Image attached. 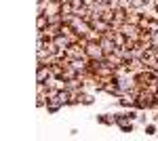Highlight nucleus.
<instances>
[{"label":"nucleus","instance_id":"obj_1","mask_svg":"<svg viewBox=\"0 0 158 141\" xmlns=\"http://www.w3.org/2000/svg\"><path fill=\"white\" fill-rule=\"evenodd\" d=\"M154 99H156V95H152L150 91L141 89V93L137 95V110H152Z\"/></svg>","mask_w":158,"mask_h":141},{"label":"nucleus","instance_id":"obj_2","mask_svg":"<svg viewBox=\"0 0 158 141\" xmlns=\"http://www.w3.org/2000/svg\"><path fill=\"white\" fill-rule=\"evenodd\" d=\"M133 80L137 84H141V86H146L148 82H152V80H156V72L150 70V68H146V70L137 72V74H133Z\"/></svg>","mask_w":158,"mask_h":141},{"label":"nucleus","instance_id":"obj_3","mask_svg":"<svg viewBox=\"0 0 158 141\" xmlns=\"http://www.w3.org/2000/svg\"><path fill=\"white\" fill-rule=\"evenodd\" d=\"M120 32L127 36V38H131V40H139L143 30H141L139 25H133V23H122L120 25Z\"/></svg>","mask_w":158,"mask_h":141},{"label":"nucleus","instance_id":"obj_4","mask_svg":"<svg viewBox=\"0 0 158 141\" xmlns=\"http://www.w3.org/2000/svg\"><path fill=\"white\" fill-rule=\"evenodd\" d=\"M118 107H137V95L133 91H124L118 97Z\"/></svg>","mask_w":158,"mask_h":141},{"label":"nucleus","instance_id":"obj_5","mask_svg":"<svg viewBox=\"0 0 158 141\" xmlns=\"http://www.w3.org/2000/svg\"><path fill=\"white\" fill-rule=\"evenodd\" d=\"M85 48H86V57L89 59H106V53H103L99 42H89Z\"/></svg>","mask_w":158,"mask_h":141},{"label":"nucleus","instance_id":"obj_6","mask_svg":"<svg viewBox=\"0 0 158 141\" xmlns=\"http://www.w3.org/2000/svg\"><path fill=\"white\" fill-rule=\"evenodd\" d=\"M95 120H97V124H103V126H116L118 116H116V112H103V114H97Z\"/></svg>","mask_w":158,"mask_h":141},{"label":"nucleus","instance_id":"obj_7","mask_svg":"<svg viewBox=\"0 0 158 141\" xmlns=\"http://www.w3.org/2000/svg\"><path fill=\"white\" fill-rule=\"evenodd\" d=\"M116 126H118V131H120V133H133L135 126H137V122H135V120H131V118L118 116V120H116Z\"/></svg>","mask_w":158,"mask_h":141},{"label":"nucleus","instance_id":"obj_8","mask_svg":"<svg viewBox=\"0 0 158 141\" xmlns=\"http://www.w3.org/2000/svg\"><path fill=\"white\" fill-rule=\"evenodd\" d=\"M38 32L44 34V40H55L61 34V23H49L44 30H38Z\"/></svg>","mask_w":158,"mask_h":141},{"label":"nucleus","instance_id":"obj_9","mask_svg":"<svg viewBox=\"0 0 158 141\" xmlns=\"http://www.w3.org/2000/svg\"><path fill=\"white\" fill-rule=\"evenodd\" d=\"M141 59H143V63H146L150 70L158 72V53H154V51L150 48V51H146V53H143V57H141Z\"/></svg>","mask_w":158,"mask_h":141},{"label":"nucleus","instance_id":"obj_10","mask_svg":"<svg viewBox=\"0 0 158 141\" xmlns=\"http://www.w3.org/2000/svg\"><path fill=\"white\" fill-rule=\"evenodd\" d=\"M103 93L108 95V97H112V99H116V97H120L124 91L118 86V82H116V80H110V82L106 84V89H103Z\"/></svg>","mask_w":158,"mask_h":141},{"label":"nucleus","instance_id":"obj_11","mask_svg":"<svg viewBox=\"0 0 158 141\" xmlns=\"http://www.w3.org/2000/svg\"><path fill=\"white\" fill-rule=\"evenodd\" d=\"M127 68H129L131 74H137V72L146 70L148 65L143 63V59H141V57H133V59H129V61H127Z\"/></svg>","mask_w":158,"mask_h":141},{"label":"nucleus","instance_id":"obj_12","mask_svg":"<svg viewBox=\"0 0 158 141\" xmlns=\"http://www.w3.org/2000/svg\"><path fill=\"white\" fill-rule=\"evenodd\" d=\"M106 61H108L112 68H120V65H124V63H127V59L120 55V51H116V53H110V55H106Z\"/></svg>","mask_w":158,"mask_h":141},{"label":"nucleus","instance_id":"obj_13","mask_svg":"<svg viewBox=\"0 0 158 141\" xmlns=\"http://www.w3.org/2000/svg\"><path fill=\"white\" fill-rule=\"evenodd\" d=\"M49 78H53L49 65H36V82H47Z\"/></svg>","mask_w":158,"mask_h":141},{"label":"nucleus","instance_id":"obj_14","mask_svg":"<svg viewBox=\"0 0 158 141\" xmlns=\"http://www.w3.org/2000/svg\"><path fill=\"white\" fill-rule=\"evenodd\" d=\"M72 27H74V30H76L80 36H86L89 32H91V23H89V21H85V19H78V17L74 19Z\"/></svg>","mask_w":158,"mask_h":141},{"label":"nucleus","instance_id":"obj_15","mask_svg":"<svg viewBox=\"0 0 158 141\" xmlns=\"http://www.w3.org/2000/svg\"><path fill=\"white\" fill-rule=\"evenodd\" d=\"M99 44H101V48H103V53H106V55H110V53H116V51H118L116 42H114L112 38H108V36H103V38L99 40Z\"/></svg>","mask_w":158,"mask_h":141},{"label":"nucleus","instance_id":"obj_16","mask_svg":"<svg viewBox=\"0 0 158 141\" xmlns=\"http://www.w3.org/2000/svg\"><path fill=\"white\" fill-rule=\"evenodd\" d=\"M141 17H143V13L137 11V9H127V23H133V25H139V21H141Z\"/></svg>","mask_w":158,"mask_h":141},{"label":"nucleus","instance_id":"obj_17","mask_svg":"<svg viewBox=\"0 0 158 141\" xmlns=\"http://www.w3.org/2000/svg\"><path fill=\"white\" fill-rule=\"evenodd\" d=\"M97 101L95 91H80V106H93Z\"/></svg>","mask_w":158,"mask_h":141},{"label":"nucleus","instance_id":"obj_18","mask_svg":"<svg viewBox=\"0 0 158 141\" xmlns=\"http://www.w3.org/2000/svg\"><path fill=\"white\" fill-rule=\"evenodd\" d=\"M91 27H95L97 32L106 34V32L110 30V23H108V21H103V19H93V21H91Z\"/></svg>","mask_w":158,"mask_h":141},{"label":"nucleus","instance_id":"obj_19","mask_svg":"<svg viewBox=\"0 0 158 141\" xmlns=\"http://www.w3.org/2000/svg\"><path fill=\"white\" fill-rule=\"evenodd\" d=\"M49 103V95L47 93H36V107L38 110H44Z\"/></svg>","mask_w":158,"mask_h":141},{"label":"nucleus","instance_id":"obj_20","mask_svg":"<svg viewBox=\"0 0 158 141\" xmlns=\"http://www.w3.org/2000/svg\"><path fill=\"white\" fill-rule=\"evenodd\" d=\"M143 133H146L148 137H154V135H158V124L154 122V120H150L146 126H143Z\"/></svg>","mask_w":158,"mask_h":141},{"label":"nucleus","instance_id":"obj_21","mask_svg":"<svg viewBox=\"0 0 158 141\" xmlns=\"http://www.w3.org/2000/svg\"><path fill=\"white\" fill-rule=\"evenodd\" d=\"M114 11H116V9L108 4V6L103 9V13H101V19H103V21H108V23H112V21H114Z\"/></svg>","mask_w":158,"mask_h":141},{"label":"nucleus","instance_id":"obj_22","mask_svg":"<svg viewBox=\"0 0 158 141\" xmlns=\"http://www.w3.org/2000/svg\"><path fill=\"white\" fill-rule=\"evenodd\" d=\"M42 48H44V51H47L49 55H55V53H59V47L55 44V40H44Z\"/></svg>","mask_w":158,"mask_h":141},{"label":"nucleus","instance_id":"obj_23","mask_svg":"<svg viewBox=\"0 0 158 141\" xmlns=\"http://www.w3.org/2000/svg\"><path fill=\"white\" fill-rule=\"evenodd\" d=\"M47 25H49V17H47L44 13L36 15V30H44Z\"/></svg>","mask_w":158,"mask_h":141},{"label":"nucleus","instance_id":"obj_24","mask_svg":"<svg viewBox=\"0 0 158 141\" xmlns=\"http://www.w3.org/2000/svg\"><path fill=\"white\" fill-rule=\"evenodd\" d=\"M55 44L59 47V51H65V48L70 47V40H68V38H65L63 34H59L57 38H55Z\"/></svg>","mask_w":158,"mask_h":141},{"label":"nucleus","instance_id":"obj_25","mask_svg":"<svg viewBox=\"0 0 158 141\" xmlns=\"http://www.w3.org/2000/svg\"><path fill=\"white\" fill-rule=\"evenodd\" d=\"M86 38H89V40H91V42H99V40H101V38H103V34H101V32H97V30H95V27H91V32H89V34H86Z\"/></svg>","mask_w":158,"mask_h":141},{"label":"nucleus","instance_id":"obj_26","mask_svg":"<svg viewBox=\"0 0 158 141\" xmlns=\"http://www.w3.org/2000/svg\"><path fill=\"white\" fill-rule=\"evenodd\" d=\"M114 42H116V47H118V48L124 47V42H127V36H124L120 30H118V32H116V36H114Z\"/></svg>","mask_w":158,"mask_h":141},{"label":"nucleus","instance_id":"obj_27","mask_svg":"<svg viewBox=\"0 0 158 141\" xmlns=\"http://www.w3.org/2000/svg\"><path fill=\"white\" fill-rule=\"evenodd\" d=\"M148 4V0H131V9H137V11H143Z\"/></svg>","mask_w":158,"mask_h":141},{"label":"nucleus","instance_id":"obj_28","mask_svg":"<svg viewBox=\"0 0 158 141\" xmlns=\"http://www.w3.org/2000/svg\"><path fill=\"white\" fill-rule=\"evenodd\" d=\"M143 89H146V91H150L152 95H156V93H158V80H152V82H148Z\"/></svg>","mask_w":158,"mask_h":141},{"label":"nucleus","instance_id":"obj_29","mask_svg":"<svg viewBox=\"0 0 158 141\" xmlns=\"http://www.w3.org/2000/svg\"><path fill=\"white\" fill-rule=\"evenodd\" d=\"M36 93H47V84L44 82H36Z\"/></svg>","mask_w":158,"mask_h":141},{"label":"nucleus","instance_id":"obj_30","mask_svg":"<svg viewBox=\"0 0 158 141\" xmlns=\"http://www.w3.org/2000/svg\"><path fill=\"white\" fill-rule=\"evenodd\" d=\"M106 2H108L110 6H114V9H118V6H120V0H106Z\"/></svg>","mask_w":158,"mask_h":141},{"label":"nucleus","instance_id":"obj_31","mask_svg":"<svg viewBox=\"0 0 158 141\" xmlns=\"http://www.w3.org/2000/svg\"><path fill=\"white\" fill-rule=\"evenodd\" d=\"M70 2H72L74 6H82L85 4V0H70Z\"/></svg>","mask_w":158,"mask_h":141},{"label":"nucleus","instance_id":"obj_32","mask_svg":"<svg viewBox=\"0 0 158 141\" xmlns=\"http://www.w3.org/2000/svg\"><path fill=\"white\" fill-rule=\"evenodd\" d=\"M78 135H80V131H78V129H72V131H70V137H78Z\"/></svg>","mask_w":158,"mask_h":141},{"label":"nucleus","instance_id":"obj_33","mask_svg":"<svg viewBox=\"0 0 158 141\" xmlns=\"http://www.w3.org/2000/svg\"><path fill=\"white\" fill-rule=\"evenodd\" d=\"M152 120H154V122L158 124V110H156V112H152Z\"/></svg>","mask_w":158,"mask_h":141},{"label":"nucleus","instance_id":"obj_34","mask_svg":"<svg viewBox=\"0 0 158 141\" xmlns=\"http://www.w3.org/2000/svg\"><path fill=\"white\" fill-rule=\"evenodd\" d=\"M152 4H154V9L158 11V0H152Z\"/></svg>","mask_w":158,"mask_h":141},{"label":"nucleus","instance_id":"obj_35","mask_svg":"<svg viewBox=\"0 0 158 141\" xmlns=\"http://www.w3.org/2000/svg\"><path fill=\"white\" fill-rule=\"evenodd\" d=\"M59 2H61V0H59Z\"/></svg>","mask_w":158,"mask_h":141}]
</instances>
